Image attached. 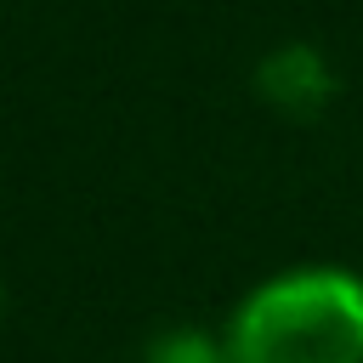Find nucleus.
<instances>
[{
	"instance_id": "3",
	"label": "nucleus",
	"mask_w": 363,
	"mask_h": 363,
	"mask_svg": "<svg viewBox=\"0 0 363 363\" xmlns=\"http://www.w3.org/2000/svg\"><path fill=\"white\" fill-rule=\"evenodd\" d=\"M142 363H233V357H227V340L221 335L193 329V323H176V329H159L142 346Z\"/></svg>"
},
{
	"instance_id": "1",
	"label": "nucleus",
	"mask_w": 363,
	"mask_h": 363,
	"mask_svg": "<svg viewBox=\"0 0 363 363\" xmlns=\"http://www.w3.org/2000/svg\"><path fill=\"white\" fill-rule=\"evenodd\" d=\"M221 340L233 363H363V272L284 267L227 312Z\"/></svg>"
},
{
	"instance_id": "2",
	"label": "nucleus",
	"mask_w": 363,
	"mask_h": 363,
	"mask_svg": "<svg viewBox=\"0 0 363 363\" xmlns=\"http://www.w3.org/2000/svg\"><path fill=\"white\" fill-rule=\"evenodd\" d=\"M255 91L289 113V119H312L329 96H335V68L318 45L306 40H289V45H272L261 62H255Z\"/></svg>"
},
{
	"instance_id": "4",
	"label": "nucleus",
	"mask_w": 363,
	"mask_h": 363,
	"mask_svg": "<svg viewBox=\"0 0 363 363\" xmlns=\"http://www.w3.org/2000/svg\"><path fill=\"white\" fill-rule=\"evenodd\" d=\"M0 318H6V284H0Z\"/></svg>"
}]
</instances>
